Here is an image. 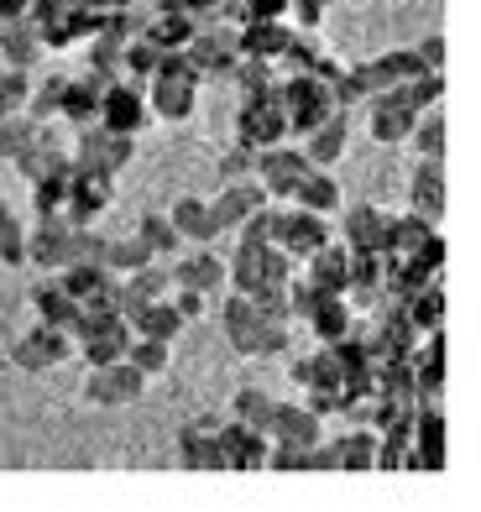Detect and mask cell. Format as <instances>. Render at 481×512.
I'll return each mask as SVG.
<instances>
[{
    "label": "cell",
    "instance_id": "cell-32",
    "mask_svg": "<svg viewBox=\"0 0 481 512\" xmlns=\"http://www.w3.org/2000/svg\"><path fill=\"white\" fill-rule=\"evenodd\" d=\"M42 121L37 115H27V110H11V115H0V157H21L32 142H42Z\"/></svg>",
    "mask_w": 481,
    "mask_h": 512
},
{
    "label": "cell",
    "instance_id": "cell-22",
    "mask_svg": "<svg viewBox=\"0 0 481 512\" xmlns=\"http://www.w3.org/2000/svg\"><path fill=\"white\" fill-rule=\"evenodd\" d=\"M105 84H110V74H100V68H95L89 79H63L58 115H63V121H79V126H89V121H95V110H100Z\"/></svg>",
    "mask_w": 481,
    "mask_h": 512
},
{
    "label": "cell",
    "instance_id": "cell-29",
    "mask_svg": "<svg viewBox=\"0 0 481 512\" xmlns=\"http://www.w3.org/2000/svg\"><path fill=\"white\" fill-rule=\"evenodd\" d=\"M168 220H173V230H178V241H215V236H220L215 220H210V199H194V194L173 199Z\"/></svg>",
    "mask_w": 481,
    "mask_h": 512
},
{
    "label": "cell",
    "instance_id": "cell-41",
    "mask_svg": "<svg viewBox=\"0 0 481 512\" xmlns=\"http://www.w3.org/2000/svg\"><path fill=\"white\" fill-rule=\"evenodd\" d=\"M105 277H110L105 267H89V262H68V267H58V283L74 293V298H89V293L105 283Z\"/></svg>",
    "mask_w": 481,
    "mask_h": 512
},
{
    "label": "cell",
    "instance_id": "cell-18",
    "mask_svg": "<svg viewBox=\"0 0 481 512\" xmlns=\"http://www.w3.org/2000/svg\"><path fill=\"white\" fill-rule=\"evenodd\" d=\"M340 230H346L351 251H382V230H387V209L372 199H356L340 209Z\"/></svg>",
    "mask_w": 481,
    "mask_h": 512
},
{
    "label": "cell",
    "instance_id": "cell-31",
    "mask_svg": "<svg viewBox=\"0 0 481 512\" xmlns=\"http://www.w3.org/2000/svg\"><path fill=\"white\" fill-rule=\"evenodd\" d=\"M335 471H377V434L372 429H351L335 439Z\"/></svg>",
    "mask_w": 481,
    "mask_h": 512
},
{
    "label": "cell",
    "instance_id": "cell-23",
    "mask_svg": "<svg viewBox=\"0 0 481 512\" xmlns=\"http://www.w3.org/2000/svg\"><path fill=\"white\" fill-rule=\"evenodd\" d=\"M126 345H131V324L126 319H110V324H100V330L79 335L74 351L84 356V366H105V361H121Z\"/></svg>",
    "mask_w": 481,
    "mask_h": 512
},
{
    "label": "cell",
    "instance_id": "cell-48",
    "mask_svg": "<svg viewBox=\"0 0 481 512\" xmlns=\"http://www.w3.org/2000/svg\"><path fill=\"white\" fill-rule=\"evenodd\" d=\"M419 63H424V68H445V37H440V32H429V37L419 42Z\"/></svg>",
    "mask_w": 481,
    "mask_h": 512
},
{
    "label": "cell",
    "instance_id": "cell-17",
    "mask_svg": "<svg viewBox=\"0 0 481 512\" xmlns=\"http://www.w3.org/2000/svg\"><path fill=\"white\" fill-rule=\"evenodd\" d=\"M267 439H278V445H299V450H309V445H319V413L304 403H278L272 398V418H267Z\"/></svg>",
    "mask_w": 481,
    "mask_h": 512
},
{
    "label": "cell",
    "instance_id": "cell-8",
    "mask_svg": "<svg viewBox=\"0 0 481 512\" xmlns=\"http://www.w3.org/2000/svg\"><path fill=\"white\" fill-rule=\"evenodd\" d=\"M330 241V225L325 215H314V209H278V230H272V246H283L288 256H299V262H309V256Z\"/></svg>",
    "mask_w": 481,
    "mask_h": 512
},
{
    "label": "cell",
    "instance_id": "cell-28",
    "mask_svg": "<svg viewBox=\"0 0 481 512\" xmlns=\"http://www.w3.org/2000/svg\"><path fill=\"white\" fill-rule=\"evenodd\" d=\"M37 53H42L37 27H32V21H21V16H11L6 27H0V63H6V68H32Z\"/></svg>",
    "mask_w": 481,
    "mask_h": 512
},
{
    "label": "cell",
    "instance_id": "cell-39",
    "mask_svg": "<svg viewBox=\"0 0 481 512\" xmlns=\"http://www.w3.org/2000/svg\"><path fill=\"white\" fill-rule=\"evenodd\" d=\"M136 236L147 241L152 256H173L178 251V230H173V220L163 215V209H147V215L136 220Z\"/></svg>",
    "mask_w": 481,
    "mask_h": 512
},
{
    "label": "cell",
    "instance_id": "cell-34",
    "mask_svg": "<svg viewBox=\"0 0 481 512\" xmlns=\"http://www.w3.org/2000/svg\"><path fill=\"white\" fill-rule=\"evenodd\" d=\"M178 330H183V314L168 304V298H152V304L131 319V335H152V340H178Z\"/></svg>",
    "mask_w": 481,
    "mask_h": 512
},
{
    "label": "cell",
    "instance_id": "cell-1",
    "mask_svg": "<svg viewBox=\"0 0 481 512\" xmlns=\"http://www.w3.org/2000/svg\"><path fill=\"white\" fill-rule=\"evenodd\" d=\"M142 387H147V377L121 356V361L89 366V377H84V387H79V398H84L89 408H126V403L142 398Z\"/></svg>",
    "mask_w": 481,
    "mask_h": 512
},
{
    "label": "cell",
    "instance_id": "cell-25",
    "mask_svg": "<svg viewBox=\"0 0 481 512\" xmlns=\"http://www.w3.org/2000/svg\"><path fill=\"white\" fill-rule=\"evenodd\" d=\"M173 283L178 288L215 293V288H225V262H220L210 246H199V251H189V256H178V262H173Z\"/></svg>",
    "mask_w": 481,
    "mask_h": 512
},
{
    "label": "cell",
    "instance_id": "cell-43",
    "mask_svg": "<svg viewBox=\"0 0 481 512\" xmlns=\"http://www.w3.org/2000/svg\"><path fill=\"white\" fill-rule=\"evenodd\" d=\"M241 230V246H272V230H278V209H251V215L236 225Z\"/></svg>",
    "mask_w": 481,
    "mask_h": 512
},
{
    "label": "cell",
    "instance_id": "cell-33",
    "mask_svg": "<svg viewBox=\"0 0 481 512\" xmlns=\"http://www.w3.org/2000/svg\"><path fill=\"white\" fill-rule=\"evenodd\" d=\"M304 319L314 324V335L325 340V345H330V340H340V335L351 330V309L340 304V293H319L314 304H309V314H304Z\"/></svg>",
    "mask_w": 481,
    "mask_h": 512
},
{
    "label": "cell",
    "instance_id": "cell-16",
    "mask_svg": "<svg viewBox=\"0 0 481 512\" xmlns=\"http://www.w3.org/2000/svg\"><path fill=\"white\" fill-rule=\"evenodd\" d=\"M346 147H351V121H346V110H330L314 131H304V157H309V168H335V162L346 157Z\"/></svg>",
    "mask_w": 481,
    "mask_h": 512
},
{
    "label": "cell",
    "instance_id": "cell-38",
    "mask_svg": "<svg viewBox=\"0 0 481 512\" xmlns=\"http://www.w3.org/2000/svg\"><path fill=\"white\" fill-rule=\"evenodd\" d=\"M408 142L419 147V157H429V162H440L445 157V115L440 110H419V121H414V131H408Z\"/></svg>",
    "mask_w": 481,
    "mask_h": 512
},
{
    "label": "cell",
    "instance_id": "cell-3",
    "mask_svg": "<svg viewBox=\"0 0 481 512\" xmlns=\"http://www.w3.org/2000/svg\"><path fill=\"white\" fill-rule=\"evenodd\" d=\"M288 136V115H283V100L278 89H262V95H246L241 115H236V142L246 147H272Z\"/></svg>",
    "mask_w": 481,
    "mask_h": 512
},
{
    "label": "cell",
    "instance_id": "cell-36",
    "mask_svg": "<svg viewBox=\"0 0 481 512\" xmlns=\"http://www.w3.org/2000/svg\"><path fill=\"white\" fill-rule=\"evenodd\" d=\"M262 262H267V246H241L236 262L225 267V283H231L236 293H262Z\"/></svg>",
    "mask_w": 481,
    "mask_h": 512
},
{
    "label": "cell",
    "instance_id": "cell-30",
    "mask_svg": "<svg viewBox=\"0 0 481 512\" xmlns=\"http://www.w3.org/2000/svg\"><path fill=\"white\" fill-rule=\"evenodd\" d=\"M288 27L278 16H251V27H246V37H236V48L241 53H257V58H278L283 48H288Z\"/></svg>",
    "mask_w": 481,
    "mask_h": 512
},
{
    "label": "cell",
    "instance_id": "cell-47",
    "mask_svg": "<svg viewBox=\"0 0 481 512\" xmlns=\"http://www.w3.org/2000/svg\"><path fill=\"white\" fill-rule=\"evenodd\" d=\"M58 95H63V79H48V84H37L32 95H27V115H58Z\"/></svg>",
    "mask_w": 481,
    "mask_h": 512
},
{
    "label": "cell",
    "instance_id": "cell-21",
    "mask_svg": "<svg viewBox=\"0 0 481 512\" xmlns=\"http://www.w3.org/2000/svg\"><path fill=\"white\" fill-rule=\"evenodd\" d=\"M366 105H372V121H366V126H372V142H382V147L408 142V131H414V121H419L414 110L398 105L393 95H387V89H377V95L366 100Z\"/></svg>",
    "mask_w": 481,
    "mask_h": 512
},
{
    "label": "cell",
    "instance_id": "cell-42",
    "mask_svg": "<svg viewBox=\"0 0 481 512\" xmlns=\"http://www.w3.org/2000/svg\"><path fill=\"white\" fill-rule=\"evenodd\" d=\"M215 173H220V183H236V178H257V147L236 142L231 152H225V157L215 162Z\"/></svg>",
    "mask_w": 481,
    "mask_h": 512
},
{
    "label": "cell",
    "instance_id": "cell-10",
    "mask_svg": "<svg viewBox=\"0 0 481 512\" xmlns=\"http://www.w3.org/2000/svg\"><path fill=\"white\" fill-rule=\"evenodd\" d=\"M215 439H220V471H262L267 445H272L262 429H246V424H236V418L220 424Z\"/></svg>",
    "mask_w": 481,
    "mask_h": 512
},
{
    "label": "cell",
    "instance_id": "cell-24",
    "mask_svg": "<svg viewBox=\"0 0 481 512\" xmlns=\"http://www.w3.org/2000/svg\"><path fill=\"white\" fill-rule=\"evenodd\" d=\"M309 283L319 293H346L351 288V246H335V241L319 246L309 256Z\"/></svg>",
    "mask_w": 481,
    "mask_h": 512
},
{
    "label": "cell",
    "instance_id": "cell-2",
    "mask_svg": "<svg viewBox=\"0 0 481 512\" xmlns=\"http://www.w3.org/2000/svg\"><path fill=\"white\" fill-rule=\"evenodd\" d=\"M68 356H74V335H68L63 324H32V330L11 345V366H21L27 377H42V371L63 366Z\"/></svg>",
    "mask_w": 481,
    "mask_h": 512
},
{
    "label": "cell",
    "instance_id": "cell-50",
    "mask_svg": "<svg viewBox=\"0 0 481 512\" xmlns=\"http://www.w3.org/2000/svg\"><path fill=\"white\" fill-rule=\"evenodd\" d=\"M0 371H6V351H0Z\"/></svg>",
    "mask_w": 481,
    "mask_h": 512
},
{
    "label": "cell",
    "instance_id": "cell-19",
    "mask_svg": "<svg viewBox=\"0 0 481 512\" xmlns=\"http://www.w3.org/2000/svg\"><path fill=\"white\" fill-rule=\"evenodd\" d=\"M236 37L231 32H194L189 42H183V58H189L194 63V74H231V68H236Z\"/></svg>",
    "mask_w": 481,
    "mask_h": 512
},
{
    "label": "cell",
    "instance_id": "cell-14",
    "mask_svg": "<svg viewBox=\"0 0 481 512\" xmlns=\"http://www.w3.org/2000/svg\"><path fill=\"white\" fill-rule=\"evenodd\" d=\"M215 429H220L215 413H204V418H194V424L178 429V465H183V471H220V439H215Z\"/></svg>",
    "mask_w": 481,
    "mask_h": 512
},
{
    "label": "cell",
    "instance_id": "cell-12",
    "mask_svg": "<svg viewBox=\"0 0 481 512\" xmlns=\"http://www.w3.org/2000/svg\"><path fill=\"white\" fill-rule=\"evenodd\" d=\"M68 256H74V225L63 215H42V225L27 236V262H37L42 272H58L68 267Z\"/></svg>",
    "mask_w": 481,
    "mask_h": 512
},
{
    "label": "cell",
    "instance_id": "cell-49",
    "mask_svg": "<svg viewBox=\"0 0 481 512\" xmlns=\"http://www.w3.org/2000/svg\"><path fill=\"white\" fill-rule=\"evenodd\" d=\"M11 220H16V215H11V204L0 199V236H6V225H11Z\"/></svg>",
    "mask_w": 481,
    "mask_h": 512
},
{
    "label": "cell",
    "instance_id": "cell-4",
    "mask_svg": "<svg viewBox=\"0 0 481 512\" xmlns=\"http://www.w3.org/2000/svg\"><path fill=\"white\" fill-rule=\"evenodd\" d=\"M220 319H225V340H231V351H241V356H267V324H272V319L257 314V298H251V293H236V288H231Z\"/></svg>",
    "mask_w": 481,
    "mask_h": 512
},
{
    "label": "cell",
    "instance_id": "cell-44",
    "mask_svg": "<svg viewBox=\"0 0 481 512\" xmlns=\"http://www.w3.org/2000/svg\"><path fill=\"white\" fill-rule=\"evenodd\" d=\"M105 246H110V236H100V230H89V225H74V256H68V262L105 267Z\"/></svg>",
    "mask_w": 481,
    "mask_h": 512
},
{
    "label": "cell",
    "instance_id": "cell-13",
    "mask_svg": "<svg viewBox=\"0 0 481 512\" xmlns=\"http://www.w3.org/2000/svg\"><path fill=\"white\" fill-rule=\"evenodd\" d=\"M272 194L262 189V178H236V183H220V194H215V204H210V220H215V230H236L251 209H262Z\"/></svg>",
    "mask_w": 481,
    "mask_h": 512
},
{
    "label": "cell",
    "instance_id": "cell-9",
    "mask_svg": "<svg viewBox=\"0 0 481 512\" xmlns=\"http://www.w3.org/2000/svg\"><path fill=\"white\" fill-rule=\"evenodd\" d=\"M136 152V136H121V131H105L100 121L84 126V142H79V168H95V173H110L116 178L126 168V157Z\"/></svg>",
    "mask_w": 481,
    "mask_h": 512
},
{
    "label": "cell",
    "instance_id": "cell-5",
    "mask_svg": "<svg viewBox=\"0 0 481 512\" xmlns=\"http://www.w3.org/2000/svg\"><path fill=\"white\" fill-rule=\"evenodd\" d=\"M403 471H445V413L434 403L414 413L408 450H403Z\"/></svg>",
    "mask_w": 481,
    "mask_h": 512
},
{
    "label": "cell",
    "instance_id": "cell-27",
    "mask_svg": "<svg viewBox=\"0 0 481 512\" xmlns=\"http://www.w3.org/2000/svg\"><path fill=\"white\" fill-rule=\"evenodd\" d=\"M288 199H299V209H314V215H335L346 194H340V183L330 178V168H309L299 183H293Z\"/></svg>",
    "mask_w": 481,
    "mask_h": 512
},
{
    "label": "cell",
    "instance_id": "cell-20",
    "mask_svg": "<svg viewBox=\"0 0 481 512\" xmlns=\"http://www.w3.org/2000/svg\"><path fill=\"white\" fill-rule=\"evenodd\" d=\"M408 215H419V220H440L445 215V168L440 162H419L414 168V183H408Z\"/></svg>",
    "mask_w": 481,
    "mask_h": 512
},
{
    "label": "cell",
    "instance_id": "cell-45",
    "mask_svg": "<svg viewBox=\"0 0 481 512\" xmlns=\"http://www.w3.org/2000/svg\"><path fill=\"white\" fill-rule=\"evenodd\" d=\"M440 319H445V293L429 283V298H424V293L414 298V309H408V324H419V330H440Z\"/></svg>",
    "mask_w": 481,
    "mask_h": 512
},
{
    "label": "cell",
    "instance_id": "cell-26",
    "mask_svg": "<svg viewBox=\"0 0 481 512\" xmlns=\"http://www.w3.org/2000/svg\"><path fill=\"white\" fill-rule=\"evenodd\" d=\"M32 309L42 314V324H63V330H74V319H79V298L68 293L58 283V272L53 277H42V283L32 288Z\"/></svg>",
    "mask_w": 481,
    "mask_h": 512
},
{
    "label": "cell",
    "instance_id": "cell-15",
    "mask_svg": "<svg viewBox=\"0 0 481 512\" xmlns=\"http://www.w3.org/2000/svg\"><path fill=\"white\" fill-rule=\"evenodd\" d=\"M199 95V74H152V121H189Z\"/></svg>",
    "mask_w": 481,
    "mask_h": 512
},
{
    "label": "cell",
    "instance_id": "cell-46",
    "mask_svg": "<svg viewBox=\"0 0 481 512\" xmlns=\"http://www.w3.org/2000/svg\"><path fill=\"white\" fill-rule=\"evenodd\" d=\"M168 304H173V309L183 314V324H189V319H199L204 309H210V293H199V288H178V283H173Z\"/></svg>",
    "mask_w": 481,
    "mask_h": 512
},
{
    "label": "cell",
    "instance_id": "cell-35",
    "mask_svg": "<svg viewBox=\"0 0 481 512\" xmlns=\"http://www.w3.org/2000/svg\"><path fill=\"white\" fill-rule=\"evenodd\" d=\"M126 361L142 371V377H163V371L173 366V345L168 340H152V335H131Z\"/></svg>",
    "mask_w": 481,
    "mask_h": 512
},
{
    "label": "cell",
    "instance_id": "cell-6",
    "mask_svg": "<svg viewBox=\"0 0 481 512\" xmlns=\"http://www.w3.org/2000/svg\"><path fill=\"white\" fill-rule=\"evenodd\" d=\"M95 121H100L105 131L136 136V131H147V121H152V105H147L142 95H136V84H126V79H110V84H105V95H100Z\"/></svg>",
    "mask_w": 481,
    "mask_h": 512
},
{
    "label": "cell",
    "instance_id": "cell-11",
    "mask_svg": "<svg viewBox=\"0 0 481 512\" xmlns=\"http://www.w3.org/2000/svg\"><path fill=\"white\" fill-rule=\"evenodd\" d=\"M304 173H309V157H299L293 147H283V142L257 147V178H262V189H267L272 199H288L293 183H299Z\"/></svg>",
    "mask_w": 481,
    "mask_h": 512
},
{
    "label": "cell",
    "instance_id": "cell-40",
    "mask_svg": "<svg viewBox=\"0 0 481 512\" xmlns=\"http://www.w3.org/2000/svg\"><path fill=\"white\" fill-rule=\"evenodd\" d=\"M231 418L236 424H246V429H262L267 434V418H272V398L262 387H241L236 398H231Z\"/></svg>",
    "mask_w": 481,
    "mask_h": 512
},
{
    "label": "cell",
    "instance_id": "cell-7",
    "mask_svg": "<svg viewBox=\"0 0 481 512\" xmlns=\"http://www.w3.org/2000/svg\"><path fill=\"white\" fill-rule=\"evenodd\" d=\"M110 209V173H95V168H79L68 173V199H63V220L68 225H95Z\"/></svg>",
    "mask_w": 481,
    "mask_h": 512
},
{
    "label": "cell",
    "instance_id": "cell-37",
    "mask_svg": "<svg viewBox=\"0 0 481 512\" xmlns=\"http://www.w3.org/2000/svg\"><path fill=\"white\" fill-rule=\"evenodd\" d=\"M147 262H157V256L147 251L142 236H121V241H110V246H105V272H110V277H126V272L147 267Z\"/></svg>",
    "mask_w": 481,
    "mask_h": 512
}]
</instances>
